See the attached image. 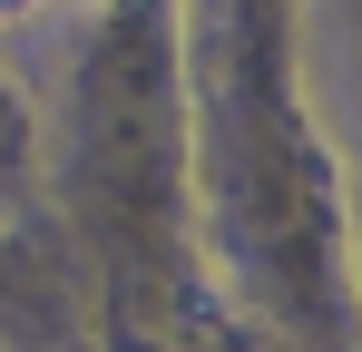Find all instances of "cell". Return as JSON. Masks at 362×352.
Returning <instances> with one entry per match:
<instances>
[{
    "instance_id": "cell-1",
    "label": "cell",
    "mask_w": 362,
    "mask_h": 352,
    "mask_svg": "<svg viewBox=\"0 0 362 352\" xmlns=\"http://www.w3.org/2000/svg\"><path fill=\"white\" fill-rule=\"evenodd\" d=\"M20 10H40V0H0V20H20Z\"/></svg>"
}]
</instances>
